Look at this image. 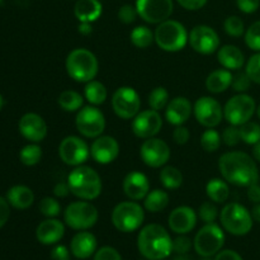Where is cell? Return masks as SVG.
Here are the masks:
<instances>
[{
    "mask_svg": "<svg viewBox=\"0 0 260 260\" xmlns=\"http://www.w3.org/2000/svg\"><path fill=\"white\" fill-rule=\"evenodd\" d=\"M19 159L22 164L27 165V167L37 165L41 161V159H42V149L37 144L32 142V144L27 145V146H24L20 150Z\"/></svg>",
    "mask_w": 260,
    "mask_h": 260,
    "instance_id": "obj_36",
    "label": "cell"
},
{
    "mask_svg": "<svg viewBox=\"0 0 260 260\" xmlns=\"http://www.w3.org/2000/svg\"><path fill=\"white\" fill-rule=\"evenodd\" d=\"M137 248L145 259L162 260L172 254L173 240L165 228L157 223H150L139 233Z\"/></svg>",
    "mask_w": 260,
    "mask_h": 260,
    "instance_id": "obj_2",
    "label": "cell"
},
{
    "mask_svg": "<svg viewBox=\"0 0 260 260\" xmlns=\"http://www.w3.org/2000/svg\"><path fill=\"white\" fill-rule=\"evenodd\" d=\"M241 141L248 145H256L260 142V124L256 122H246L239 126Z\"/></svg>",
    "mask_w": 260,
    "mask_h": 260,
    "instance_id": "obj_38",
    "label": "cell"
},
{
    "mask_svg": "<svg viewBox=\"0 0 260 260\" xmlns=\"http://www.w3.org/2000/svg\"><path fill=\"white\" fill-rule=\"evenodd\" d=\"M94 260H122V256L112 246H103L95 251Z\"/></svg>",
    "mask_w": 260,
    "mask_h": 260,
    "instance_id": "obj_49",
    "label": "cell"
},
{
    "mask_svg": "<svg viewBox=\"0 0 260 260\" xmlns=\"http://www.w3.org/2000/svg\"><path fill=\"white\" fill-rule=\"evenodd\" d=\"M198 215L192 207L179 206L170 212L168 225L173 233L178 235H187L197 225Z\"/></svg>",
    "mask_w": 260,
    "mask_h": 260,
    "instance_id": "obj_19",
    "label": "cell"
},
{
    "mask_svg": "<svg viewBox=\"0 0 260 260\" xmlns=\"http://www.w3.org/2000/svg\"><path fill=\"white\" fill-rule=\"evenodd\" d=\"M84 96L91 106H101L108 98V90L106 85L98 80H91L86 83L84 88Z\"/></svg>",
    "mask_w": 260,
    "mask_h": 260,
    "instance_id": "obj_32",
    "label": "cell"
},
{
    "mask_svg": "<svg viewBox=\"0 0 260 260\" xmlns=\"http://www.w3.org/2000/svg\"><path fill=\"white\" fill-rule=\"evenodd\" d=\"M245 73L248 74L253 83L260 85V52H256L255 55L249 58V61L246 62Z\"/></svg>",
    "mask_w": 260,
    "mask_h": 260,
    "instance_id": "obj_44",
    "label": "cell"
},
{
    "mask_svg": "<svg viewBox=\"0 0 260 260\" xmlns=\"http://www.w3.org/2000/svg\"><path fill=\"white\" fill-rule=\"evenodd\" d=\"M38 210L46 217L55 218L61 213V205L56 198L45 197L38 205Z\"/></svg>",
    "mask_w": 260,
    "mask_h": 260,
    "instance_id": "obj_41",
    "label": "cell"
},
{
    "mask_svg": "<svg viewBox=\"0 0 260 260\" xmlns=\"http://www.w3.org/2000/svg\"><path fill=\"white\" fill-rule=\"evenodd\" d=\"M3 106H4V99H3V96H2V94H0V111H2V108H3Z\"/></svg>",
    "mask_w": 260,
    "mask_h": 260,
    "instance_id": "obj_62",
    "label": "cell"
},
{
    "mask_svg": "<svg viewBox=\"0 0 260 260\" xmlns=\"http://www.w3.org/2000/svg\"><path fill=\"white\" fill-rule=\"evenodd\" d=\"M10 216V205L7 198L0 196V229L8 222Z\"/></svg>",
    "mask_w": 260,
    "mask_h": 260,
    "instance_id": "obj_52",
    "label": "cell"
},
{
    "mask_svg": "<svg viewBox=\"0 0 260 260\" xmlns=\"http://www.w3.org/2000/svg\"><path fill=\"white\" fill-rule=\"evenodd\" d=\"M253 156L256 161L260 162V142H258L256 145H254V149H253Z\"/></svg>",
    "mask_w": 260,
    "mask_h": 260,
    "instance_id": "obj_60",
    "label": "cell"
},
{
    "mask_svg": "<svg viewBox=\"0 0 260 260\" xmlns=\"http://www.w3.org/2000/svg\"><path fill=\"white\" fill-rule=\"evenodd\" d=\"M169 205V194L165 190L154 189L144 198V208L151 213L164 211Z\"/></svg>",
    "mask_w": 260,
    "mask_h": 260,
    "instance_id": "obj_31",
    "label": "cell"
},
{
    "mask_svg": "<svg viewBox=\"0 0 260 260\" xmlns=\"http://www.w3.org/2000/svg\"><path fill=\"white\" fill-rule=\"evenodd\" d=\"M192 249V240L185 235H179L173 240V251L177 254H188Z\"/></svg>",
    "mask_w": 260,
    "mask_h": 260,
    "instance_id": "obj_48",
    "label": "cell"
},
{
    "mask_svg": "<svg viewBox=\"0 0 260 260\" xmlns=\"http://www.w3.org/2000/svg\"><path fill=\"white\" fill-rule=\"evenodd\" d=\"M248 198L250 202L260 203V185L258 183L249 185L248 187Z\"/></svg>",
    "mask_w": 260,
    "mask_h": 260,
    "instance_id": "obj_56",
    "label": "cell"
},
{
    "mask_svg": "<svg viewBox=\"0 0 260 260\" xmlns=\"http://www.w3.org/2000/svg\"><path fill=\"white\" fill-rule=\"evenodd\" d=\"M52 260H70V250L65 245H56L51 250Z\"/></svg>",
    "mask_w": 260,
    "mask_h": 260,
    "instance_id": "obj_53",
    "label": "cell"
},
{
    "mask_svg": "<svg viewBox=\"0 0 260 260\" xmlns=\"http://www.w3.org/2000/svg\"><path fill=\"white\" fill-rule=\"evenodd\" d=\"M99 212L94 205L86 201L73 202L63 211V221L73 230H89L98 222Z\"/></svg>",
    "mask_w": 260,
    "mask_h": 260,
    "instance_id": "obj_8",
    "label": "cell"
},
{
    "mask_svg": "<svg viewBox=\"0 0 260 260\" xmlns=\"http://www.w3.org/2000/svg\"><path fill=\"white\" fill-rule=\"evenodd\" d=\"M187 10H200L207 4L208 0H177Z\"/></svg>",
    "mask_w": 260,
    "mask_h": 260,
    "instance_id": "obj_54",
    "label": "cell"
},
{
    "mask_svg": "<svg viewBox=\"0 0 260 260\" xmlns=\"http://www.w3.org/2000/svg\"><path fill=\"white\" fill-rule=\"evenodd\" d=\"M7 200L17 210H27L35 202V193L25 185H14L7 193Z\"/></svg>",
    "mask_w": 260,
    "mask_h": 260,
    "instance_id": "obj_28",
    "label": "cell"
},
{
    "mask_svg": "<svg viewBox=\"0 0 260 260\" xmlns=\"http://www.w3.org/2000/svg\"><path fill=\"white\" fill-rule=\"evenodd\" d=\"M223 244H225V234L222 229L215 222L206 223L198 231L193 240L196 253L202 258H211L220 253Z\"/></svg>",
    "mask_w": 260,
    "mask_h": 260,
    "instance_id": "obj_9",
    "label": "cell"
},
{
    "mask_svg": "<svg viewBox=\"0 0 260 260\" xmlns=\"http://www.w3.org/2000/svg\"><path fill=\"white\" fill-rule=\"evenodd\" d=\"M57 103L65 112H78L83 107L84 98L75 90H63L58 95Z\"/></svg>",
    "mask_w": 260,
    "mask_h": 260,
    "instance_id": "obj_35",
    "label": "cell"
},
{
    "mask_svg": "<svg viewBox=\"0 0 260 260\" xmlns=\"http://www.w3.org/2000/svg\"><path fill=\"white\" fill-rule=\"evenodd\" d=\"M253 81L248 76L246 73H238L236 75L233 76V83H231V88L236 91V93H245L250 89V85Z\"/></svg>",
    "mask_w": 260,
    "mask_h": 260,
    "instance_id": "obj_45",
    "label": "cell"
},
{
    "mask_svg": "<svg viewBox=\"0 0 260 260\" xmlns=\"http://www.w3.org/2000/svg\"><path fill=\"white\" fill-rule=\"evenodd\" d=\"M168 103H169V93L164 86H157L150 91L149 106L151 109L160 112L167 108Z\"/></svg>",
    "mask_w": 260,
    "mask_h": 260,
    "instance_id": "obj_37",
    "label": "cell"
},
{
    "mask_svg": "<svg viewBox=\"0 0 260 260\" xmlns=\"http://www.w3.org/2000/svg\"><path fill=\"white\" fill-rule=\"evenodd\" d=\"M256 114H258V118L260 119V104L256 107Z\"/></svg>",
    "mask_w": 260,
    "mask_h": 260,
    "instance_id": "obj_63",
    "label": "cell"
},
{
    "mask_svg": "<svg viewBox=\"0 0 260 260\" xmlns=\"http://www.w3.org/2000/svg\"><path fill=\"white\" fill-rule=\"evenodd\" d=\"M129 40H131L132 45L137 48H149L155 41V35L149 27L146 25H137L131 30L129 35Z\"/></svg>",
    "mask_w": 260,
    "mask_h": 260,
    "instance_id": "obj_33",
    "label": "cell"
},
{
    "mask_svg": "<svg viewBox=\"0 0 260 260\" xmlns=\"http://www.w3.org/2000/svg\"><path fill=\"white\" fill-rule=\"evenodd\" d=\"M103 5L99 0H78L74 7V14L79 22L93 23L101 18Z\"/></svg>",
    "mask_w": 260,
    "mask_h": 260,
    "instance_id": "obj_27",
    "label": "cell"
},
{
    "mask_svg": "<svg viewBox=\"0 0 260 260\" xmlns=\"http://www.w3.org/2000/svg\"><path fill=\"white\" fill-rule=\"evenodd\" d=\"M190 47L201 55H211L220 48V37L210 25H196L188 37Z\"/></svg>",
    "mask_w": 260,
    "mask_h": 260,
    "instance_id": "obj_16",
    "label": "cell"
},
{
    "mask_svg": "<svg viewBox=\"0 0 260 260\" xmlns=\"http://www.w3.org/2000/svg\"><path fill=\"white\" fill-rule=\"evenodd\" d=\"M198 217L205 223L215 222L216 218L218 217V210L216 207L215 202H212V201L203 202L200 206V210H198Z\"/></svg>",
    "mask_w": 260,
    "mask_h": 260,
    "instance_id": "obj_43",
    "label": "cell"
},
{
    "mask_svg": "<svg viewBox=\"0 0 260 260\" xmlns=\"http://www.w3.org/2000/svg\"><path fill=\"white\" fill-rule=\"evenodd\" d=\"M139 17L151 24H160L170 18L174 10L173 0H136Z\"/></svg>",
    "mask_w": 260,
    "mask_h": 260,
    "instance_id": "obj_15",
    "label": "cell"
},
{
    "mask_svg": "<svg viewBox=\"0 0 260 260\" xmlns=\"http://www.w3.org/2000/svg\"><path fill=\"white\" fill-rule=\"evenodd\" d=\"M66 73L78 83H89L98 75L99 62L96 56L86 48H75L66 57Z\"/></svg>",
    "mask_w": 260,
    "mask_h": 260,
    "instance_id": "obj_4",
    "label": "cell"
},
{
    "mask_svg": "<svg viewBox=\"0 0 260 260\" xmlns=\"http://www.w3.org/2000/svg\"><path fill=\"white\" fill-rule=\"evenodd\" d=\"M112 108L122 119H134L141 108L139 93L131 86H121L112 95Z\"/></svg>",
    "mask_w": 260,
    "mask_h": 260,
    "instance_id": "obj_12",
    "label": "cell"
},
{
    "mask_svg": "<svg viewBox=\"0 0 260 260\" xmlns=\"http://www.w3.org/2000/svg\"><path fill=\"white\" fill-rule=\"evenodd\" d=\"M218 170L226 182L236 187H249L258 183L259 179L255 160L243 151H230L221 155Z\"/></svg>",
    "mask_w": 260,
    "mask_h": 260,
    "instance_id": "obj_1",
    "label": "cell"
},
{
    "mask_svg": "<svg viewBox=\"0 0 260 260\" xmlns=\"http://www.w3.org/2000/svg\"><path fill=\"white\" fill-rule=\"evenodd\" d=\"M174 260H193L188 254H177Z\"/></svg>",
    "mask_w": 260,
    "mask_h": 260,
    "instance_id": "obj_61",
    "label": "cell"
},
{
    "mask_svg": "<svg viewBox=\"0 0 260 260\" xmlns=\"http://www.w3.org/2000/svg\"><path fill=\"white\" fill-rule=\"evenodd\" d=\"M251 216H253V220L260 223V203H255V206L251 210Z\"/></svg>",
    "mask_w": 260,
    "mask_h": 260,
    "instance_id": "obj_59",
    "label": "cell"
},
{
    "mask_svg": "<svg viewBox=\"0 0 260 260\" xmlns=\"http://www.w3.org/2000/svg\"><path fill=\"white\" fill-rule=\"evenodd\" d=\"M193 113L198 123L206 128H215L223 118L222 107L212 96L198 98L193 106Z\"/></svg>",
    "mask_w": 260,
    "mask_h": 260,
    "instance_id": "obj_14",
    "label": "cell"
},
{
    "mask_svg": "<svg viewBox=\"0 0 260 260\" xmlns=\"http://www.w3.org/2000/svg\"><path fill=\"white\" fill-rule=\"evenodd\" d=\"M122 188L127 198L131 201H141L150 192V182L144 173L131 172L124 177Z\"/></svg>",
    "mask_w": 260,
    "mask_h": 260,
    "instance_id": "obj_23",
    "label": "cell"
},
{
    "mask_svg": "<svg viewBox=\"0 0 260 260\" xmlns=\"http://www.w3.org/2000/svg\"><path fill=\"white\" fill-rule=\"evenodd\" d=\"M192 103L185 96H175L165 108V118L173 126H182L192 116Z\"/></svg>",
    "mask_w": 260,
    "mask_h": 260,
    "instance_id": "obj_22",
    "label": "cell"
},
{
    "mask_svg": "<svg viewBox=\"0 0 260 260\" xmlns=\"http://www.w3.org/2000/svg\"><path fill=\"white\" fill-rule=\"evenodd\" d=\"M233 74L228 69H217L206 79V88L210 93L220 94L228 90L233 83Z\"/></svg>",
    "mask_w": 260,
    "mask_h": 260,
    "instance_id": "obj_29",
    "label": "cell"
},
{
    "mask_svg": "<svg viewBox=\"0 0 260 260\" xmlns=\"http://www.w3.org/2000/svg\"><path fill=\"white\" fill-rule=\"evenodd\" d=\"M239 10L245 14H253L260 7V0H236Z\"/></svg>",
    "mask_w": 260,
    "mask_h": 260,
    "instance_id": "obj_50",
    "label": "cell"
},
{
    "mask_svg": "<svg viewBox=\"0 0 260 260\" xmlns=\"http://www.w3.org/2000/svg\"><path fill=\"white\" fill-rule=\"evenodd\" d=\"M154 35L156 45L165 52L182 51L188 43L189 37L184 25L174 19H168L157 24Z\"/></svg>",
    "mask_w": 260,
    "mask_h": 260,
    "instance_id": "obj_5",
    "label": "cell"
},
{
    "mask_svg": "<svg viewBox=\"0 0 260 260\" xmlns=\"http://www.w3.org/2000/svg\"><path fill=\"white\" fill-rule=\"evenodd\" d=\"M190 137V132L187 127L182 126H177L175 129L173 131V140H174L175 144L178 145H185L188 141H189Z\"/></svg>",
    "mask_w": 260,
    "mask_h": 260,
    "instance_id": "obj_51",
    "label": "cell"
},
{
    "mask_svg": "<svg viewBox=\"0 0 260 260\" xmlns=\"http://www.w3.org/2000/svg\"><path fill=\"white\" fill-rule=\"evenodd\" d=\"M75 126L79 134L86 139H96L106 129V117L95 106H86L76 113Z\"/></svg>",
    "mask_w": 260,
    "mask_h": 260,
    "instance_id": "obj_11",
    "label": "cell"
},
{
    "mask_svg": "<svg viewBox=\"0 0 260 260\" xmlns=\"http://www.w3.org/2000/svg\"><path fill=\"white\" fill-rule=\"evenodd\" d=\"M217 60L220 65L228 70H240L245 63V56L236 46L225 45L218 48Z\"/></svg>",
    "mask_w": 260,
    "mask_h": 260,
    "instance_id": "obj_26",
    "label": "cell"
},
{
    "mask_svg": "<svg viewBox=\"0 0 260 260\" xmlns=\"http://www.w3.org/2000/svg\"><path fill=\"white\" fill-rule=\"evenodd\" d=\"M69 193H71V192H70V187H69L68 183L60 182L55 185V188H53V194L58 198L66 197Z\"/></svg>",
    "mask_w": 260,
    "mask_h": 260,
    "instance_id": "obj_57",
    "label": "cell"
},
{
    "mask_svg": "<svg viewBox=\"0 0 260 260\" xmlns=\"http://www.w3.org/2000/svg\"><path fill=\"white\" fill-rule=\"evenodd\" d=\"M221 137H222V142L226 146H236V145L241 141L240 129H239L238 126H233V124H231L230 127L223 129L222 136Z\"/></svg>",
    "mask_w": 260,
    "mask_h": 260,
    "instance_id": "obj_46",
    "label": "cell"
},
{
    "mask_svg": "<svg viewBox=\"0 0 260 260\" xmlns=\"http://www.w3.org/2000/svg\"><path fill=\"white\" fill-rule=\"evenodd\" d=\"M78 30L80 35L83 36H89L91 32H93V27H91V23H86V22H80L79 24Z\"/></svg>",
    "mask_w": 260,
    "mask_h": 260,
    "instance_id": "obj_58",
    "label": "cell"
},
{
    "mask_svg": "<svg viewBox=\"0 0 260 260\" xmlns=\"http://www.w3.org/2000/svg\"><path fill=\"white\" fill-rule=\"evenodd\" d=\"M223 29L230 37L239 38L245 35V24L244 20L238 15H230L223 22Z\"/></svg>",
    "mask_w": 260,
    "mask_h": 260,
    "instance_id": "obj_40",
    "label": "cell"
},
{
    "mask_svg": "<svg viewBox=\"0 0 260 260\" xmlns=\"http://www.w3.org/2000/svg\"><path fill=\"white\" fill-rule=\"evenodd\" d=\"M245 43L250 50L260 52V20L254 22L248 29L245 30Z\"/></svg>",
    "mask_w": 260,
    "mask_h": 260,
    "instance_id": "obj_42",
    "label": "cell"
},
{
    "mask_svg": "<svg viewBox=\"0 0 260 260\" xmlns=\"http://www.w3.org/2000/svg\"><path fill=\"white\" fill-rule=\"evenodd\" d=\"M256 103L253 96L239 93L228 101L223 107V118L233 126H241L253 118Z\"/></svg>",
    "mask_w": 260,
    "mask_h": 260,
    "instance_id": "obj_10",
    "label": "cell"
},
{
    "mask_svg": "<svg viewBox=\"0 0 260 260\" xmlns=\"http://www.w3.org/2000/svg\"><path fill=\"white\" fill-rule=\"evenodd\" d=\"M139 17V13H137L136 7L131 4H124L119 8L118 10V19L121 20L124 24H131Z\"/></svg>",
    "mask_w": 260,
    "mask_h": 260,
    "instance_id": "obj_47",
    "label": "cell"
},
{
    "mask_svg": "<svg viewBox=\"0 0 260 260\" xmlns=\"http://www.w3.org/2000/svg\"><path fill=\"white\" fill-rule=\"evenodd\" d=\"M221 142H222V137L213 128H207L201 136V146L207 152L217 151L221 146Z\"/></svg>",
    "mask_w": 260,
    "mask_h": 260,
    "instance_id": "obj_39",
    "label": "cell"
},
{
    "mask_svg": "<svg viewBox=\"0 0 260 260\" xmlns=\"http://www.w3.org/2000/svg\"><path fill=\"white\" fill-rule=\"evenodd\" d=\"M206 193L208 198L215 203H225L230 197V188L228 182L221 178H213L206 185Z\"/></svg>",
    "mask_w": 260,
    "mask_h": 260,
    "instance_id": "obj_30",
    "label": "cell"
},
{
    "mask_svg": "<svg viewBox=\"0 0 260 260\" xmlns=\"http://www.w3.org/2000/svg\"><path fill=\"white\" fill-rule=\"evenodd\" d=\"M220 221L228 233L235 236L248 235L253 229V216L245 206L240 203H229L220 212Z\"/></svg>",
    "mask_w": 260,
    "mask_h": 260,
    "instance_id": "obj_6",
    "label": "cell"
},
{
    "mask_svg": "<svg viewBox=\"0 0 260 260\" xmlns=\"http://www.w3.org/2000/svg\"><path fill=\"white\" fill-rule=\"evenodd\" d=\"M68 184L70 192L83 201L96 200L103 188L101 175L93 168L84 165L75 167V169L71 170L68 177Z\"/></svg>",
    "mask_w": 260,
    "mask_h": 260,
    "instance_id": "obj_3",
    "label": "cell"
},
{
    "mask_svg": "<svg viewBox=\"0 0 260 260\" xmlns=\"http://www.w3.org/2000/svg\"><path fill=\"white\" fill-rule=\"evenodd\" d=\"M98 241L96 238L89 231H79L70 243V251L75 258L78 259H88L93 254H95Z\"/></svg>",
    "mask_w": 260,
    "mask_h": 260,
    "instance_id": "obj_25",
    "label": "cell"
},
{
    "mask_svg": "<svg viewBox=\"0 0 260 260\" xmlns=\"http://www.w3.org/2000/svg\"><path fill=\"white\" fill-rule=\"evenodd\" d=\"M145 220V211L136 201L121 202L112 211V223L121 233L139 230Z\"/></svg>",
    "mask_w": 260,
    "mask_h": 260,
    "instance_id": "obj_7",
    "label": "cell"
},
{
    "mask_svg": "<svg viewBox=\"0 0 260 260\" xmlns=\"http://www.w3.org/2000/svg\"><path fill=\"white\" fill-rule=\"evenodd\" d=\"M159 178L162 187H164L165 189H170V190L178 189V188L182 187L183 180H184V177H183L182 172L175 167L162 168L161 172H160Z\"/></svg>",
    "mask_w": 260,
    "mask_h": 260,
    "instance_id": "obj_34",
    "label": "cell"
},
{
    "mask_svg": "<svg viewBox=\"0 0 260 260\" xmlns=\"http://www.w3.org/2000/svg\"><path fill=\"white\" fill-rule=\"evenodd\" d=\"M60 159L69 167H80L88 161L90 156V147L78 136H68L58 146Z\"/></svg>",
    "mask_w": 260,
    "mask_h": 260,
    "instance_id": "obj_13",
    "label": "cell"
},
{
    "mask_svg": "<svg viewBox=\"0 0 260 260\" xmlns=\"http://www.w3.org/2000/svg\"><path fill=\"white\" fill-rule=\"evenodd\" d=\"M162 127V118L160 113L154 109L139 112L136 117L132 119V132L136 137L142 140L155 137Z\"/></svg>",
    "mask_w": 260,
    "mask_h": 260,
    "instance_id": "obj_18",
    "label": "cell"
},
{
    "mask_svg": "<svg viewBox=\"0 0 260 260\" xmlns=\"http://www.w3.org/2000/svg\"><path fill=\"white\" fill-rule=\"evenodd\" d=\"M18 128L25 140L35 144L43 141L48 131L46 121L37 113H25L20 118Z\"/></svg>",
    "mask_w": 260,
    "mask_h": 260,
    "instance_id": "obj_21",
    "label": "cell"
},
{
    "mask_svg": "<svg viewBox=\"0 0 260 260\" xmlns=\"http://www.w3.org/2000/svg\"><path fill=\"white\" fill-rule=\"evenodd\" d=\"M140 156L147 167L161 168L169 161L170 147L164 140L151 137L142 142L140 147Z\"/></svg>",
    "mask_w": 260,
    "mask_h": 260,
    "instance_id": "obj_17",
    "label": "cell"
},
{
    "mask_svg": "<svg viewBox=\"0 0 260 260\" xmlns=\"http://www.w3.org/2000/svg\"><path fill=\"white\" fill-rule=\"evenodd\" d=\"M215 260H244L241 258V255L239 253H236L235 250H230V249H226V250L220 251V253L216 254Z\"/></svg>",
    "mask_w": 260,
    "mask_h": 260,
    "instance_id": "obj_55",
    "label": "cell"
},
{
    "mask_svg": "<svg viewBox=\"0 0 260 260\" xmlns=\"http://www.w3.org/2000/svg\"><path fill=\"white\" fill-rule=\"evenodd\" d=\"M119 155V144L112 136H99L90 146V156L95 162L107 165L113 162Z\"/></svg>",
    "mask_w": 260,
    "mask_h": 260,
    "instance_id": "obj_20",
    "label": "cell"
},
{
    "mask_svg": "<svg viewBox=\"0 0 260 260\" xmlns=\"http://www.w3.org/2000/svg\"><path fill=\"white\" fill-rule=\"evenodd\" d=\"M3 2V0H0V3H2Z\"/></svg>",
    "mask_w": 260,
    "mask_h": 260,
    "instance_id": "obj_64",
    "label": "cell"
},
{
    "mask_svg": "<svg viewBox=\"0 0 260 260\" xmlns=\"http://www.w3.org/2000/svg\"><path fill=\"white\" fill-rule=\"evenodd\" d=\"M65 235V225L56 218H47L37 226L36 238L43 245L57 244Z\"/></svg>",
    "mask_w": 260,
    "mask_h": 260,
    "instance_id": "obj_24",
    "label": "cell"
}]
</instances>
